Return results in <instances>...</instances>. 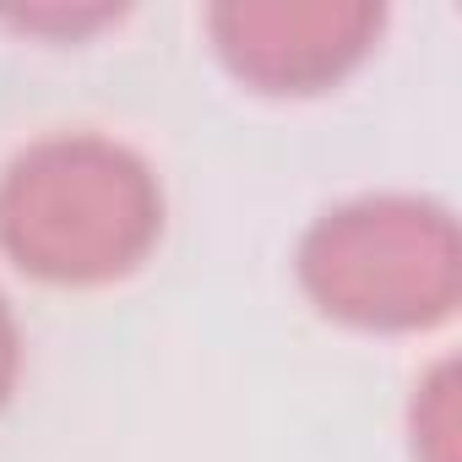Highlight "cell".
<instances>
[{
	"label": "cell",
	"mask_w": 462,
	"mask_h": 462,
	"mask_svg": "<svg viewBox=\"0 0 462 462\" xmlns=\"http://www.w3.org/2000/svg\"><path fill=\"white\" fill-rule=\"evenodd\" d=\"M413 462H457V365L440 359L419 386L408 408Z\"/></svg>",
	"instance_id": "cell-4"
},
{
	"label": "cell",
	"mask_w": 462,
	"mask_h": 462,
	"mask_svg": "<svg viewBox=\"0 0 462 462\" xmlns=\"http://www.w3.org/2000/svg\"><path fill=\"white\" fill-rule=\"evenodd\" d=\"M17 381H23V327H17L6 294H0V413L17 397Z\"/></svg>",
	"instance_id": "cell-5"
},
{
	"label": "cell",
	"mask_w": 462,
	"mask_h": 462,
	"mask_svg": "<svg viewBox=\"0 0 462 462\" xmlns=\"http://www.w3.org/2000/svg\"><path fill=\"white\" fill-rule=\"evenodd\" d=\"M163 240V185L142 152L98 131H55L0 174V251L60 289L120 283Z\"/></svg>",
	"instance_id": "cell-1"
},
{
	"label": "cell",
	"mask_w": 462,
	"mask_h": 462,
	"mask_svg": "<svg viewBox=\"0 0 462 462\" xmlns=\"http://www.w3.org/2000/svg\"><path fill=\"white\" fill-rule=\"evenodd\" d=\"M381 6H217V55L256 93H327L381 39Z\"/></svg>",
	"instance_id": "cell-3"
},
{
	"label": "cell",
	"mask_w": 462,
	"mask_h": 462,
	"mask_svg": "<svg viewBox=\"0 0 462 462\" xmlns=\"http://www.w3.org/2000/svg\"><path fill=\"white\" fill-rule=\"evenodd\" d=\"M300 289L359 332H430L457 316L462 240L451 207L430 196H359L310 223Z\"/></svg>",
	"instance_id": "cell-2"
}]
</instances>
